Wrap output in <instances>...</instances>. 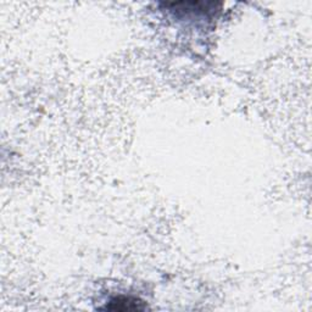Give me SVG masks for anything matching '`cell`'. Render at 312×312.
I'll list each match as a JSON object with an SVG mask.
<instances>
[{"instance_id":"6da1fadb","label":"cell","mask_w":312,"mask_h":312,"mask_svg":"<svg viewBox=\"0 0 312 312\" xmlns=\"http://www.w3.org/2000/svg\"><path fill=\"white\" fill-rule=\"evenodd\" d=\"M138 304H140V302H138L135 299L117 298L115 300L110 301L107 308H112V310H140L141 307H139Z\"/></svg>"}]
</instances>
